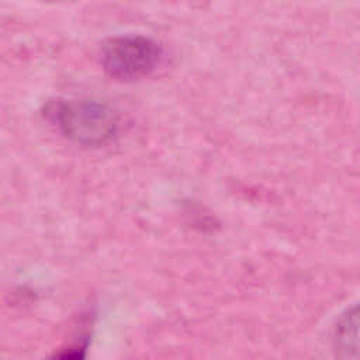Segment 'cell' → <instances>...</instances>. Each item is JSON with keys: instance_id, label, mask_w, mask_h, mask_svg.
I'll use <instances>...</instances> for the list:
<instances>
[{"instance_id": "3", "label": "cell", "mask_w": 360, "mask_h": 360, "mask_svg": "<svg viewBox=\"0 0 360 360\" xmlns=\"http://www.w3.org/2000/svg\"><path fill=\"white\" fill-rule=\"evenodd\" d=\"M333 350L338 360H360V304L347 308L338 318Z\"/></svg>"}, {"instance_id": "2", "label": "cell", "mask_w": 360, "mask_h": 360, "mask_svg": "<svg viewBox=\"0 0 360 360\" xmlns=\"http://www.w3.org/2000/svg\"><path fill=\"white\" fill-rule=\"evenodd\" d=\"M162 58L160 46L143 35H120L104 41L101 62L105 73L121 82H134L150 75Z\"/></svg>"}, {"instance_id": "4", "label": "cell", "mask_w": 360, "mask_h": 360, "mask_svg": "<svg viewBox=\"0 0 360 360\" xmlns=\"http://www.w3.org/2000/svg\"><path fill=\"white\" fill-rule=\"evenodd\" d=\"M58 360H83V352L82 350H69V352L60 354V357Z\"/></svg>"}, {"instance_id": "1", "label": "cell", "mask_w": 360, "mask_h": 360, "mask_svg": "<svg viewBox=\"0 0 360 360\" xmlns=\"http://www.w3.org/2000/svg\"><path fill=\"white\" fill-rule=\"evenodd\" d=\"M45 112L65 136L82 145L104 143L117 129L114 112L94 101H53L45 107Z\"/></svg>"}]
</instances>
